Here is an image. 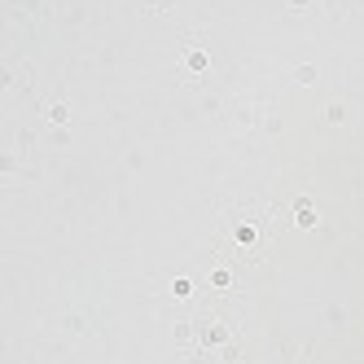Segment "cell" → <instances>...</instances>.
I'll use <instances>...</instances> for the list:
<instances>
[{
  "label": "cell",
  "mask_w": 364,
  "mask_h": 364,
  "mask_svg": "<svg viewBox=\"0 0 364 364\" xmlns=\"http://www.w3.org/2000/svg\"><path fill=\"white\" fill-rule=\"evenodd\" d=\"M316 224V215H311V206L307 202H299V228H311Z\"/></svg>",
  "instance_id": "6da1fadb"
}]
</instances>
